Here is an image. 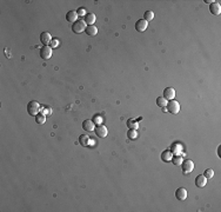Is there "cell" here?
Instances as JSON below:
<instances>
[{"mask_svg":"<svg viewBox=\"0 0 221 212\" xmlns=\"http://www.w3.org/2000/svg\"><path fill=\"white\" fill-rule=\"evenodd\" d=\"M40 105H39V103L38 101H35V100H32V101H30L28 104H27V112L30 116H33L35 117L39 111H40Z\"/></svg>","mask_w":221,"mask_h":212,"instance_id":"obj_1","label":"cell"},{"mask_svg":"<svg viewBox=\"0 0 221 212\" xmlns=\"http://www.w3.org/2000/svg\"><path fill=\"white\" fill-rule=\"evenodd\" d=\"M86 22L84 21V20H77L75 22H73V25H72V31H73L74 33L79 34V33H82V32H85V30H86Z\"/></svg>","mask_w":221,"mask_h":212,"instance_id":"obj_2","label":"cell"},{"mask_svg":"<svg viewBox=\"0 0 221 212\" xmlns=\"http://www.w3.org/2000/svg\"><path fill=\"white\" fill-rule=\"evenodd\" d=\"M167 110L172 114H176V113L180 112V104L174 99L169 100L167 103Z\"/></svg>","mask_w":221,"mask_h":212,"instance_id":"obj_3","label":"cell"},{"mask_svg":"<svg viewBox=\"0 0 221 212\" xmlns=\"http://www.w3.org/2000/svg\"><path fill=\"white\" fill-rule=\"evenodd\" d=\"M181 166H182V171H184L185 174H188V173H191L194 170V163L192 160H189V159L184 160L181 163Z\"/></svg>","mask_w":221,"mask_h":212,"instance_id":"obj_4","label":"cell"},{"mask_svg":"<svg viewBox=\"0 0 221 212\" xmlns=\"http://www.w3.org/2000/svg\"><path fill=\"white\" fill-rule=\"evenodd\" d=\"M94 132L95 134L99 137V138H105L107 136V127L105 125H97L94 128Z\"/></svg>","mask_w":221,"mask_h":212,"instance_id":"obj_5","label":"cell"},{"mask_svg":"<svg viewBox=\"0 0 221 212\" xmlns=\"http://www.w3.org/2000/svg\"><path fill=\"white\" fill-rule=\"evenodd\" d=\"M40 57L41 59H49L52 57V47L51 46H42L40 48Z\"/></svg>","mask_w":221,"mask_h":212,"instance_id":"obj_6","label":"cell"},{"mask_svg":"<svg viewBox=\"0 0 221 212\" xmlns=\"http://www.w3.org/2000/svg\"><path fill=\"white\" fill-rule=\"evenodd\" d=\"M79 141H80V144L82 146H89L95 144V141L93 139L91 140L89 136H87V134H81L80 137H79Z\"/></svg>","mask_w":221,"mask_h":212,"instance_id":"obj_7","label":"cell"},{"mask_svg":"<svg viewBox=\"0 0 221 212\" xmlns=\"http://www.w3.org/2000/svg\"><path fill=\"white\" fill-rule=\"evenodd\" d=\"M82 128L86 131V132H92L95 128V124H94L93 120L91 119H86L82 121Z\"/></svg>","mask_w":221,"mask_h":212,"instance_id":"obj_8","label":"cell"},{"mask_svg":"<svg viewBox=\"0 0 221 212\" xmlns=\"http://www.w3.org/2000/svg\"><path fill=\"white\" fill-rule=\"evenodd\" d=\"M148 27V22L144 19H139L135 22V30L139 31V32H144L146 31V28Z\"/></svg>","mask_w":221,"mask_h":212,"instance_id":"obj_9","label":"cell"},{"mask_svg":"<svg viewBox=\"0 0 221 212\" xmlns=\"http://www.w3.org/2000/svg\"><path fill=\"white\" fill-rule=\"evenodd\" d=\"M52 41V37L48 32H42L40 34V43L44 46H48V44H51Z\"/></svg>","mask_w":221,"mask_h":212,"instance_id":"obj_10","label":"cell"},{"mask_svg":"<svg viewBox=\"0 0 221 212\" xmlns=\"http://www.w3.org/2000/svg\"><path fill=\"white\" fill-rule=\"evenodd\" d=\"M164 98L167 100H172L175 98V90L173 87H167L164 90Z\"/></svg>","mask_w":221,"mask_h":212,"instance_id":"obj_11","label":"cell"},{"mask_svg":"<svg viewBox=\"0 0 221 212\" xmlns=\"http://www.w3.org/2000/svg\"><path fill=\"white\" fill-rule=\"evenodd\" d=\"M175 197L179 200H185L187 198V190L185 187H179L176 190V192H175Z\"/></svg>","mask_w":221,"mask_h":212,"instance_id":"obj_12","label":"cell"},{"mask_svg":"<svg viewBox=\"0 0 221 212\" xmlns=\"http://www.w3.org/2000/svg\"><path fill=\"white\" fill-rule=\"evenodd\" d=\"M209 11H211V13L214 14V15H218V14H220L221 12V5L219 2H212L211 5H209Z\"/></svg>","mask_w":221,"mask_h":212,"instance_id":"obj_13","label":"cell"},{"mask_svg":"<svg viewBox=\"0 0 221 212\" xmlns=\"http://www.w3.org/2000/svg\"><path fill=\"white\" fill-rule=\"evenodd\" d=\"M207 184V178L203 176V174H200L195 178V185L198 187H205V185Z\"/></svg>","mask_w":221,"mask_h":212,"instance_id":"obj_14","label":"cell"},{"mask_svg":"<svg viewBox=\"0 0 221 212\" xmlns=\"http://www.w3.org/2000/svg\"><path fill=\"white\" fill-rule=\"evenodd\" d=\"M78 19V14L77 11H68L66 14V20L68 22H75Z\"/></svg>","mask_w":221,"mask_h":212,"instance_id":"obj_15","label":"cell"},{"mask_svg":"<svg viewBox=\"0 0 221 212\" xmlns=\"http://www.w3.org/2000/svg\"><path fill=\"white\" fill-rule=\"evenodd\" d=\"M95 20H97V17H95V14L94 13H87L85 15V18H84V21L88 25H93L94 22H95Z\"/></svg>","mask_w":221,"mask_h":212,"instance_id":"obj_16","label":"cell"},{"mask_svg":"<svg viewBox=\"0 0 221 212\" xmlns=\"http://www.w3.org/2000/svg\"><path fill=\"white\" fill-rule=\"evenodd\" d=\"M181 151H182V145L179 144V143H174L171 147V152L175 154V156H180Z\"/></svg>","mask_w":221,"mask_h":212,"instance_id":"obj_17","label":"cell"},{"mask_svg":"<svg viewBox=\"0 0 221 212\" xmlns=\"http://www.w3.org/2000/svg\"><path fill=\"white\" fill-rule=\"evenodd\" d=\"M85 32H86V34H88V35L94 37V35H97V33H98V28L94 26V25H88V26L86 27V30H85Z\"/></svg>","mask_w":221,"mask_h":212,"instance_id":"obj_18","label":"cell"},{"mask_svg":"<svg viewBox=\"0 0 221 212\" xmlns=\"http://www.w3.org/2000/svg\"><path fill=\"white\" fill-rule=\"evenodd\" d=\"M172 158H173V153L171 152V151H164V152L161 153V159H162V161H165V163L172 160Z\"/></svg>","mask_w":221,"mask_h":212,"instance_id":"obj_19","label":"cell"},{"mask_svg":"<svg viewBox=\"0 0 221 212\" xmlns=\"http://www.w3.org/2000/svg\"><path fill=\"white\" fill-rule=\"evenodd\" d=\"M45 121H46V116H44L42 113H38V114L35 116V123H37L38 125H44Z\"/></svg>","mask_w":221,"mask_h":212,"instance_id":"obj_20","label":"cell"},{"mask_svg":"<svg viewBox=\"0 0 221 212\" xmlns=\"http://www.w3.org/2000/svg\"><path fill=\"white\" fill-rule=\"evenodd\" d=\"M154 18V12H152V11H146L145 13H144V20H146V21H152Z\"/></svg>","mask_w":221,"mask_h":212,"instance_id":"obj_21","label":"cell"},{"mask_svg":"<svg viewBox=\"0 0 221 212\" xmlns=\"http://www.w3.org/2000/svg\"><path fill=\"white\" fill-rule=\"evenodd\" d=\"M156 104H158V106H160V107H165V106H167V99L164 98V97H159V98L156 99Z\"/></svg>","mask_w":221,"mask_h":212,"instance_id":"obj_22","label":"cell"},{"mask_svg":"<svg viewBox=\"0 0 221 212\" xmlns=\"http://www.w3.org/2000/svg\"><path fill=\"white\" fill-rule=\"evenodd\" d=\"M127 126H128V128H129V130H136L139 125H138V123H136L135 120L131 119V120H128L127 121Z\"/></svg>","mask_w":221,"mask_h":212,"instance_id":"obj_23","label":"cell"},{"mask_svg":"<svg viewBox=\"0 0 221 212\" xmlns=\"http://www.w3.org/2000/svg\"><path fill=\"white\" fill-rule=\"evenodd\" d=\"M172 161H173V164L174 165H181V163L184 161V159H182V157L181 156H175V157H173L172 158Z\"/></svg>","mask_w":221,"mask_h":212,"instance_id":"obj_24","label":"cell"},{"mask_svg":"<svg viewBox=\"0 0 221 212\" xmlns=\"http://www.w3.org/2000/svg\"><path fill=\"white\" fill-rule=\"evenodd\" d=\"M203 176H205V177H206L207 179L213 178V177H214V171H213L212 169H207V170H205V172H203Z\"/></svg>","mask_w":221,"mask_h":212,"instance_id":"obj_25","label":"cell"},{"mask_svg":"<svg viewBox=\"0 0 221 212\" xmlns=\"http://www.w3.org/2000/svg\"><path fill=\"white\" fill-rule=\"evenodd\" d=\"M40 111L42 112L44 116H49V114L52 113V110H51V107H49V106H45V107H42V108H40Z\"/></svg>","mask_w":221,"mask_h":212,"instance_id":"obj_26","label":"cell"},{"mask_svg":"<svg viewBox=\"0 0 221 212\" xmlns=\"http://www.w3.org/2000/svg\"><path fill=\"white\" fill-rule=\"evenodd\" d=\"M128 138H131V139H135L136 137H138V132L135 131V130H128Z\"/></svg>","mask_w":221,"mask_h":212,"instance_id":"obj_27","label":"cell"},{"mask_svg":"<svg viewBox=\"0 0 221 212\" xmlns=\"http://www.w3.org/2000/svg\"><path fill=\"white\" fill-rule=\"evenodd\" d=\"M77 14H78V15H80V17H82V15H86L87 13H86V10H85V8L80 7V8L77 11Z\"/></svg>","mask_w":221,"mask_h":212,"instance_id":"obj_28","label":"cell"},{"mask_svg":"<svg viewBox=\"0 0 221 212\" xmlns=\"http://www.w3.org/2000/svg\"><path fill=\"white\" fill-rule=\"evenodd\" d=\"M93 121H94V124H97V125H100L101 121H102V119H101L100 116H95V117H94V119H93Z\"/></svg>","mask_w":221,"mask_h":212,"instance_id":"obj_29","label":"cell"},{"mask_svg":"<svg viewBox=\"0 0 221 212\" xmlns=\"http://www.w3.org/2000/svg\"><path fill=\"white\" fill-rule=\"evenodd\" d=\"M58 45H59V41L57 39H52V41H51V47L54 48V47H57Z\"/></svg>","mask_w":221,"mask_h":212,"instance_id":"obj_30","label":"cell"},{"mask_svg":"<svg viewBox=\"0 0 221 212\" xmlns=\"http://www.w3.org/2000/svg\"><path fill=\"white\" fill-rule=\"evenodd\" d=\"M205 2H206V4H209V5H211L212 2H214V0H205Z\"/></svg>","mask_w":221,"mask_h":212,"instance_id":"obj_31","label":"cell"}]
</instances>
